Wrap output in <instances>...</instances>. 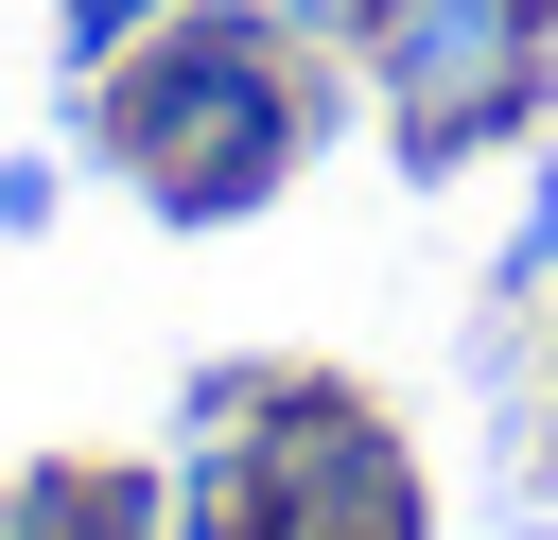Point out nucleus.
Instances as JSON below:
<instances>
[{
    "instance_id": "8",
    "label": "nucleus",
    "mask_w": 558,
    "mask_h": 540,
    "mask_svg": "<svg viewBox=\"0 0 558 540\" xmlns=\"http://www.w3.org/2000/svg\"><path fill=\"white\" fill-rule=\"evenodd\" d=\"M174 540H244V505H227V488H192V523H174Z\"/></svg>"
},
{
    "instance_id": "3",
    "label": "nucleus",
    "mask_w": 558,
    "mask_h": 540,
    "mask_svg": "<svg viewBox=\"0 0 558 540\" xmlns=\"http://www.w3.org/2000/svg\"><path fill=\"white\" fill-rule=\"evenodd\" d=\"M209 488L244 505V540H418V453L384 401L262 366V401L209 435Z\"/></svg>"
},
{
    "instance_id": "1",
    "label": "nucleus",
    "mask_w": 558,
    "mask_h": 540,
    "mask_svg": "<svg viewBox=\"0 0 558 540\" xmlns=\"http://www.w3.org/2000/svg\"><path fill=\"white\" fill-rule=\"evenodd\" d=\"M314 122H331L314 52H296V35H262L244 0L157 17V35L105 70V105H87V139L140 174V209H157V226H244V209L314 157Z\"/></svg>"
},
{
    "instance_id": "5",
    "label": "nucleus",
    "mask_w": 558,
    "mask_h": 540,
    "mask_svg": "<svg viewBox=\"0 0 558 540\" xmlns=\"http://www.w3.org/2000/svg\"><path fill=\"white\" fill-rule=\"evenodd\" d=\"M157 17H192V0H52V35H70V70H122Z\"/></svg>"
},
{
    "instance_id": "2",
    "label": "nucleus",
    "mask_w": 558,
    "mask_h": 540,
    "mask_svg": "<svg viewBox=\"0 0 558 540\" xmlns=\"http://www.w3.org/2000/svg\"><path fill=\"white\" fill-rule=\"evenodd\" d=\"M366 87L401 174H471L558 105V0H366Z\"/></svg>"
},
{
    "instance_id": "7",
    "label": "nucleus",
    "mask_w": 558,
    "mask_h": 540,
    "mask_svg": "<svg viewBox=\"0 0 558 540\" xmlns=\"http://www.w3.org/2000/svg\"><path fill=\"white\" fill-rule=\"evenodd\" d=\"M506 279H558V174H541V209H523V244H506Z\"/></svg>"
},
{
    "instance_id": "4",
    "label": "nucleus",
    "mask_w": 558,
    "mask_h": 540,
    "mask_svg": "<svg viewBox=\"0 0 558 540\" xmlns=\"http://www.w3.org/2000/svg\"><path fill=\"white\" fill-rule=\"evenodd\" d=\"M0 540H157V470H35L0 488Z\"/></svg>"
},
{
    "instance_id": "6",
    "label": "nucleus",
    "mask_w": 558,
    "mask_h": 540,
    "mask_svg": "<svg viewBox=\"0 0 558 540\" xmlns=\"http://www.w3.org/2000/svg\"><path fill=\"white\" fill-rule=\"evenodd\" d=\"M17 226H52V157H0V244Z\"/></svg>"
}]
</instances>
